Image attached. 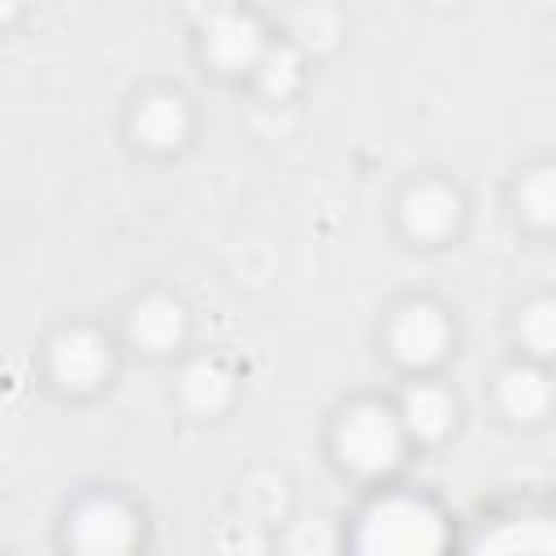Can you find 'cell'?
<instances>
[{
	"label": "cell",
	"instance_id": "9c48e42d",
	"mask_svg": "<svg viewBox=\"0 0 556 556\" xmlns=\"http://www.w3.org/2000/svg\"><path fill=\"white\" fill-rule=\"evenodd\" d=\"M126 334L143 352H174L187 339V313L174 295H143L126 313Z\"/></svg>",
	"mask_w": 556,
	"mask_h": 556
},
{
	"label": "cell",
	"instance_id": "6da1fadb",
	"mask_svg": "<svg viewBox=\"0 0 556 556\" xmlns=\"http://www.w3.org/2000/svg\"><path fill=\"white\" fill-rule=\"evenodd\" d=\"M434 547H443V517L421 495H382L356 521V552L421 556Z\"/></svg>",
	"mask_w": 556,
	"mask_h": 556
},
{
	"label": "cell",
	"instance_id": "4fadbf2b",
	"mask_svg": "<svg viewBox=\"0 0 556 556\" xmlns=\"http://www.w3.org/2000/svg\"><path fill=\"white\" fill-rule=\"evenodd\" d=\"M478 552H556V517L552 513H521L486 530Z\"/></svg>",
	"mask_w": 556,
	"mask_h": 556
},
{
	"label": "cell",
	"instance_id": "7a4b0ae2",
	"mask_svg": "<svg viewBox=\"0 0 556 556\" xmlns=\"http://www.w3.org/2000/svg\"><path fill=\"white\" fill-rule=\"evenodd\" d=\"M404 443H408V430L400 421V408H387L378 400L352 404L339 417V426H334V452H339V460L352 473H365V478L391 473L400 465V456H404Z\"/></svg>",
	"mask_w": 556,
	"mask_h": 556
},
{
	"label": "cell",
	"instance_id": "3957f363",
	"mask_svg": "<svg viewBox=\"0 0 556 556\" xmlns=\"http://www.w3.org/2000/svg\"><path fill=\"white\" fill-rule=\"evenodd\" d=\"M387 348L400 365L408 369H430L447 356L452 348V321L439 304L430 300H408L404 308H395L391 326H387Z\"/></svg>",
	"mask_w": 556,
	"mask_h": 556
},
{
	"label": "cell",
	"instance_id": "52a82bcc",
	"mask_svg": "<svg viewBox=\"0 0 556 556\" xmlns=\"http://www.w3.org/2000/svg\"><path fill=\"white\" fill-rule=\"evenodd\" d=\"M269 39H265V26L252 17V13H222L213 22H204V56L226 70V74H243V70H256V61L265 56Z\"/></svg>",
	"mask_w": 556,
	"mask_h": 556
},
{
	"label": "cell",
	"instance_id": "7c38bea8",
	"mask_svg": "<svg viewBox=\"0 0 556 556\" xmlns=\"http://www.w3.org/2000/svg\"><path fill=\"white\" fill-rule=\"evenodd\" d=\"M178 395H182V404H187L191 413L213 417V413H222V408L230 404V395H235V378H230V369H226L222 361L200 356V361H191V365L182 369Z\"/></svg>",
	"mask_w": 556,
	"mask_h": 556
},
{
	"label": "cell",
	"instance_id": "5b68a950",
	"mask_svg": "<svg viewBox=\"0 0 556 556\" xmlns=\"http://www.w3.org/2000/svg\"><path fill=\"white\" fill-rule=\"evenodd\" d=\"M48 369L65 391H91L109 378L113 369V352L104 343V334L87 330V326H70L52 339L48 348Z\"/></svg>",
	"mask_w": 556,
	"mask_h": 556
},
{
	"label": "cell",
	"instance_id": "5bb4252c",
	"mask_svg": "<svg viewBox=\"0 0 556 556\" xmlns=\"http://www.w3.org/2000/svg\"><path fill=\"white\" fill-rule=\"evenodd\" d=\"M252 74H256L261 96H269V100H287V96L300 87V78H304V56H300L295 43H269Z\"/></svg>",
	"mask_w": 556,
	"mask_h": 556
},
{
	"label": "cell",
	"instance_id": "2e32d148",
	"mask_svg": "<svg viewBox=\"0 0 556 556\" xmlns=\"http://www.w3.org/2000/svg\"><path fill=\"white\" fill-rule=\"evenodd\" d=\"M517 334H521V343H526L534 356H556V300H552V295L530 300V304L521 308Z\"/></svg>",
	"mask_w": 556,
	"mask_h": 556
},
{
	"label": "cell",
	"instance_id": "e0dca14e",
	"mask_svg": "<svg viewBox=\"0 0 556 556\" xmlns=\"http://www.w3.org/2000/svg\"><path fill=\"white\" fill-rule=\"evenodd\" d=\"M291 43L295 48H313V52H326L330 43H334V35H339V17L326 9V4H304L300 13H295V22H291Z\"/></svg>",
	"mask_w": 556,
	"mask_h": 556
},
{
	"label": "cell",
	"instance_id": "ba28073f",
	"mask_svg": "<svg viewBox=\"0 0 556 556\" xmlns=\"http://www.w3.org/2000/svg\"><path fill=\"white\" fill-rule=\"evenodd\" d=\"M130 130L148 152H174L191 135V109L174 91H152L148 100H139V109L130 117Z\"/></svg>",
	"mask_w": 556,
	"mask_h": 556
},
{
	"label": "cell",
	"instance_id": "ac0fdd59",
	"mask_svg": "<svg viewBox=\"0 0 556 556\" xmlns=\"http://www.w3.org/2000/svg\"><path fill=\"white\" fill-rule=\"evenodd\" d=\"M235 4L230 0H191V13L200 17V22H213V17H222V13H230Z\"/></svg>",
	"mask_w": 556,
	"mask_h": 556
},
{
	"label": "cell",
	"instance_id": "30bf717a",
	"mask_svg": "<svg viewBox=\"0 0 556 556\" xmlns=\"http://www.w3.org/2000/svg\"><path fill=\"white\" fill-rule=\"evenodd\" d=\"M400 421L408 430V439L417 443H434L452 430L456 421V400L447 387L439 382H413L404 395H400Z\"/></svg>",
	"mask_w": 556,
	"mask_h": 556
},
{
	"label": "cell",
	"instance_id": "8992f818",
	"mask_svg": "<svg viewBox=\"0 0 556 556\" xmlns=\"http://www.w3.org/2000/svg\"><path fill=\"white\" fill-rule=\"evenodd\" d=\"M460 213H465L460 191L447 187V182H439V178L413 182V187L404 191V200H400V226H404V235L417 239V243H439V239L456 235Z\"/></svg>",
	"mask_w": 556,
	"mask_h": 556
},
{
	"label": "cell",
	"instance_id": "9a60e30c",
	"mask_svg": "<svg viewBox=\"0 0 556 556\" xmlns=\"http://www.w3.org/2000/svg\"><path fill=\"white\" fill-rule=\"evenodd\" d=\"M521 217L539 230H556V165H534L517 187Z\"/></svg>",
	"mask_w": 556,
	"mask_h": 556
},
{
	"label": "cell",
	"instance_id": "8fae6325",
	"mask_svg": "<svg viewBox=\"0 0 556 556\" xmlns=\"http://www.w3.org/2000/svg\"><path fill=\"white\" fill-rule=\"evenodd\" d=\"M495 400L513 421H534L552 404V382L539 365H508L495 378Z\"/></svg>",
	"mask_w": 556,
	"mask_h": 556
},
{
	"label": "cell",
	"instance_id": "277c9868",
	"mask_svg": "<svg viewBox=\"0 0 556 556\" xmlns=\"http://www.w3.org/2000/svg\"><path fill=\"white\" fill-rule=\"evenodd\" d=\"M135 539H139V517L130 513V504H122L113 495H91L70 517V543L78 552L109 556V552L135 547Z\"/></svg>",
	"mask_w": 556,
	"mask_h": 556
}]
</instances>
